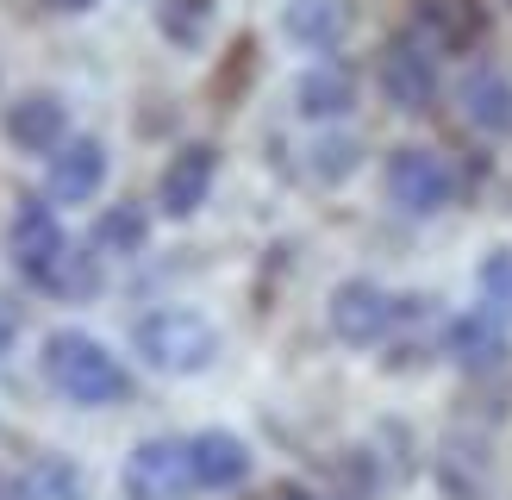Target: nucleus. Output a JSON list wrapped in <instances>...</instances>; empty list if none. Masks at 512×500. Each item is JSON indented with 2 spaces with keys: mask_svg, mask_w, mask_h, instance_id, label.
I'll list each match as a JSON object with an SVG mask.
<instances>
[{
  "mask_svg": "<svg viewBox=\"0 0 512 500\" xmlns=\"http://www.w3.org/2000/svg\"><path fill=\"white\" fill-rule=\"evenodd\" d=\"M88 475L69 457H32V469L19 475V500H82Z\"/></svg>",
  "mask_w": 512,
  "mask_h": 500,
  "instance_id": "nucleus-19",
  "label": "nucleus"
},
{
  "mask_svg": "<svg viewBox=\"0 0 512 500\" xmlns=\"http://www.w3.org/2000/svg\"><path fill=\"white\" fill-rule=\"evenodd\" d=\"M356 107V75L344 69V63H313L294 82V113L300 119H313V125H331V119H344Z\"/></svg>",
  "mask_w": 512,
  "mask_h": 500,
  "instance_id": "nucleus-15",
  "label": "nucleus"
},
{
  "mask_svg": "<svg viewBox=\"0 0 512 500\" xmlns=\"http://www.w3.org/2000/svg\"><path fill=\"white\" fill-rule=\"evenodd\" d=\"M475 288H481V300H488V313L512 319V250H488V257H481Z\"/></svg>",
  "mask_w": 512,
  "mask_h": 500,
  "instance_id": "nucleus-20",
  "label": "nucleus"
},
{
  "mask_svg": "<svg viewBox=\"0 0 512 500\" xmlns=\"http://www.w3.org/2000/svg\"><path fill=\"white\" fill-rule=\"evenodd\" d=\"M438 57L444 50L431 38H419L413 25H406L400 38H388V50H381V63H375V82H381V94H388L394 113H425L431 100H438V82H444Z\"/></svg>",
  "mask_w": 512,
  "mask_h": 500,
  "instance_id": "nucleus-3",
  "label": "nucleus"
},
{
  "mask_svg": "<svg viewBox=\"0 0 512 500\" xmlns=\"http://www.w3.org/2000/svg\"><path fill=\"white\" fill-rule=\"evenodd\" d=\"M444 350L463 369H500L506 363V319L488 313V307H469V313H456L444 325Z\"/></svg>",
  "mask_w": 512,
  "mask_h": 500,
  "instance_id": "nucleus-14",
  "label": "nucleus"
},
{
  "mask_svg": "<svg viewBox=\"0 0 512 500\" xmlns=\"http://www.w3.org/2000/svg\"><path fill=\"white\" fill-rule=\"evenodd\" d=\"M188 463H194V488H207V494H232L250 482V444L238 432H194L188 438Z\"/></svg>",
  "mask_w": 512,
  "mask_h": 500,
  "instance_id": "nucleus-11",
  "label": "nucleus"
},
{
  "mask_svg": "<svg viewBox=\"0 0 512 500\" xmlns=\"http://www.w3.org/2000/svg\"><path fill=\"white\" fill-rule=\"evenodd\" d=\"M132 350L157 375H200L219 357V325L200 307H150L132 325Z\"/></svg>",
  "mask_w": 512,
  "mask_h": 500,
  "instance_id": "nucleus-2",
  "label": "nucleus"
},
{
  "mask_svg": "<svg viewBox=\"0 0 512 500\" xmlns=\"http://www.w3.org/2000/svg\"><path fill=\"white\" fill-rule=\"evenodd\" d=\"M63 250H69V232H63L57 207H50V200H38V194H25L19 207H13V225H7V257H13V269H19L32 288H44V275L57 269Z\"/></svg>",
  "mask_w": 512,
  "mask_h": 500,
  "instance_id": "nucleus-6",
  "label": "nucleus"
},
{
  "mask_svg": "<svg viewBox=\"0 0 512 500\" xmlns=\"http://www.w3.org/2000/svg\"><path fill=\"white\" fill-rule=\"evenodd\" d=\"M356 157H363V144H356V138H319L313 144V175H319V182H344V175L356 169Z\"/></svg>",
  "mask_w": 512,
  "mask_h": 500,
  "instance_id": "nucleus-21",
  "label": "nucleus"
},
{
  "mask_svg": "<svg viewBox=\"0 0 512 500\" xmlns=\"http://www.w3.org/2000/svg\"><path fill=\"white\" fill-rule=\"evenodd\" d=\"M44 7H50V13H88L94 0H44Z\"/></svg>",
  "mask_w": 512,
  "mask_h": 500,
  "instance_id": "nucleus-24",
  "label": "nucleus"
},
{
  "mask_svg": "<svg viewBox=\"0 0 512 500\" xmlns=\"http://www.w3.org/2000/svg\"><path fill=\"white\" fill-rule=\"evenodd\" d=\"M275 500H319L313 488H300V482H288V488H275Z\"/></svg>",
  "mask_w": 512,
  "mask_h": 500,
  "instance_id": "nucleus-25",
  "label": "nucleus"
},
{
  "mask_svg": "<svg viewBox=\"0 0 512 500\" xmlns=\"http://www.w3.org/2000/svg\"><path fill=\"white\" fill-rule=\"evenodd\" d=\"M213 175H219V150L213 144H182L169 157L163 182H157V207L169 219H194L207 207V194H213Z\"/></svg>",
  "mask_w": 512,
  "mask_h": 500,
  "instance_id": "nucleus-8",
  "label": "nucleus"
},
{
  "mask_svg": "<svg viewBox=\"0 0 512 500\" xmlns=\"http://www.w3.org/2000/svg\"><path fill=\"white\" fill-rule=\"evenodd\" d=\"M456 107H463V125L481 138H512V82L494 63H475L463 82H456Z\"/></svg>",
  "mask_w": 512,
  "mask_h": 500,
  "instance_id": "nucleus-10",
  "label": "nucleus"
},
{
  "mask_svg": "<svg viewBox=\"0 0 512 500\" xmlns=\"http://www.w3.org/2000/svg\"><path fill=\"white\" fill-rule=\"evenodd\" d=\"M144 244H150V213L138 200H119V207H107L94 219V250L100 257H138Z\"/></svg>",
  "mask_w": 512,
  "mask_h": 500,
  "instance_id": "nucleus-17",
  "label": "nucleus"
},
{
  "mask_svg": "<svg viewBox=\"0 0 512 500\" xmlns=\"http://www.w3.org/2000/svg\"><path fill=\"white\" fill-rule=\"evenodd\" d=\"M163 32L175 44H194L207 32V0H163Z\"/></svg>",
  "mask_w": 512,
  "mask_h": 500,
  "instance_id": "nucleus-22",
  "label": "nucleus"
},
{
  "mask_svg": "<svg viewBox=\"0 0 512 500\" xmlns=\"http://www.w3.org/2000/svg\"><path fill=\"white\" fill-rule=\"evenodd\" d=\"M13 344H19V307H13L7 294H0V357H7Z\"/></svg>",
  "mask_w": 512,
  "mask_h": 500,
  "instance_id": "nucleus-23",
  "label": "nucleus"
},
{
  "mask_svg": "<svg viewBox=\"0 0 512 500\" xmlns=\"http://www.w3.org/2000/svg\"><path fill=\"white\" fill-rule=\"evenodd\" d=\"M325 325H331V338H338V344L369 350V344H381L400 325V294H388L381 282H369V275H350V282L331 288Z\"/></svg>",
  "mask_w": 512,
  "mask_h": 500,
  "instance_id": "nucleus-5",
  "label": "nucleus"
},
{
  "mask_svg": "<svg viewBox=\"0 0 512 500\" xmlns=\"http://www.w3.org/2000/svg\"><path fill=\"white\" fill-rule=\"evenodd\" d=\"M100 182H107V144H100V138H69L57 157H50V175H44L50 200H63V207L94 200Z\"/></svg>",
  "mask_w": 512,
  "mask_h": 500,
  "instance_id": "nucleus-12",
  "label": "nucleus"
},
{
  "mask_svg": "<svg viewBox=\"0 0 512 500\" xmlns=\"http://www.w3.org/2000/svg\"><path fill=\"white\" fill-rule=\"evenodd\" d=\"M38 369H44V382L57 388L69 407H113V400L132 394V375H125V363H119L94 332H75V325H63V332L44 338Z\"/></svg>",
  "mask_w": 512,
  "mask_h": 500,
  "instance_id": "nucleus-1",
  "label": "nucleus"
},
{
  "mask_svg": "<svg viewBox=\"0 0 512 500\" xmlns=\"http://www.w3.org/2000/svg\"><path fill=\"white\" fill-rule=\"evenodd\" d=\"M388 200L400 213H413V219H431V213H444L450 200H456V169L444 150H431V144H400L394 157H388Z\"/></svg>",
  "mask_w": 512,
  "mask_h": 500,
  "instance_id": "nucleus-4",
  "label": "nucleus"
},
{
  "mask_svg": "<svg viewBox=\"0 0 512 500\" xmlns=\"http://www.w3.org/2000/svg\"><path fill=\"white\" fill-rule=\"evenodd\" d=\"M413 32L431 38L438 50H463V44L481 32V13L469 7V0H425L419 19H413Z\"/></svg>",
  "mask_w": 512,
  "mask_h": 500,
  "instance_id": "nucleus-18",
  "label": "nucleus"
},
{
  "mask_svg": "<svg viewBox=\"0 0 512 500\" xmlns=\"http://www.w3.org/2000/svg\"><path fill=\"white\" fill-rule=\"evenodd\" d=\"M350 25H356L350 0H288V7H281V32L300 50H319V57L350 38Z\"/></svg>",
  "mask_w": 512,
  "mask_h": 500,
  "instance_id": "nucleus-13",
  "label": "nucleus"
},
{
  "mask_svg": "<svg viewBox=\"0 0 512 500\" xmlns=\"http://www.w3.org/2000/svg\"><path fill=\"white\" fill-rule=\"evenodd\" d=\"M7 138L25 157H57L69 144V107L63 94H19L7 107Z\"/></svg>",
  "mask_w": 512,
  "mask_h": 500,
  "instance_id": "nucleus-9",
  "label": "nucleus"
},
{
  "mask_svg": "<svg viewBox=\"0 0 512 500\" xmlns=\"http://www.w3.org/2000/svg\"><path fill=\"white\" fill-rule=\"evenodd\" d=\"M100 282H107V269H100V250L94 244H69L63 257H57V269L44 275V294L50 300H94L100 294Z\"/></svg>",
  "mask_w": 512,
  "mask_h": 500,
  "instance_id": "nucleus-16",
  "label": "nucleus"
},
{
  "mask_svg": "<svg viewBox=\"0 0 512 500\" xmlns=\"http://www.w3.org/2000/svg\"><path fill=\"white\" fill-rule=\"evenodd\" d=\"M188 494H194L188 438H144L125 457V500H188Z\"/></svg>",
  "mask_w": 512,
  "mask_h": 500,
  "instance_id": "nucleus-7",
  "label": "nucleus"
}]
</instances>
